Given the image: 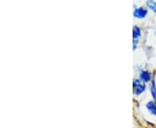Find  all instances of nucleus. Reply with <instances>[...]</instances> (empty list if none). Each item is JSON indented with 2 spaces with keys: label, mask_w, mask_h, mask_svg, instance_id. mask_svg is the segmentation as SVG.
<instances>
[{
  "label": "nucleus",
  "mask_w": 156,
  "mask_h": 128,
  "mask_svg": "<svg viewBox=\"0 0 156 128\" xmlns=\"http://www.w3.org/2000/svg\"><path fill=\"white\" fill-rule=\"evenodd\" d=\"M151 93H152L153 97L156 100V87L154 82H153V84H152V87H151Z\"/></svg>",
  "instance_id": "0eeeda50"
},
{
  "label": "nucleus",
  "mask_w": 156,
  "mask_h": 128,
  "mask_svg": "<svg viewBox=\"0 0 156 128\" xmlns=\"http://www.w3.org/2000/svg\"><path fill=\"white\" fill-rule=\"evenodd\" d=\"M147 14V10L144 8H138L135 9L134 11V16L138 18H143L146 17Z\"/></svg>",
  "instance_id": "f03ea898"
},
{
  "label": "nucleus",
  "mask_w": 156,
  "mask_h": 128,
  "mask_svg": "<svg viewBox=\"0 0 156 128\" xmlns=\"http://www.w3.org/2000/svg\"><path fill=\"white\" fill-rule=\"evenodd\" d=\"M140 34H141V31H140L139 27L134 26V29H133V36H134V39L138 38L140 36Z\"/></svg>",
  "instance_id": "39448f33"
},
{
  "label": "nucleus",
  "mask_w": 156,
  "mask_h": 128,
  "mask_svg": "<svg viewBox=\"0 0 156 128\" xmlns=\"http://www.w3.org/2000/svg\"><path fill=\"white\" fill-rule=\"evenodd\" d=\"M145 84L143 83L141 81H140V80H134V93L136 95H140V94L143 93L144 90H145Z\"/></svg>",
  "instance_id": "f257e3e1"
},
{
  "label": "nucleus",
  "mask_w": 156,
  "mask_h": 128,
  "mask_svg": "<svg viewBox=\"0 0 156 128\" xmlns=\"http://www.w3.org/2000/svg\"><path fill=\"white\" fill-rule=\"evenodd\" d=\"M140 79H141L142 81H146V82L150 81V80H151L150 73L148 72V71H142V72L140 73Z\"/></svg>",
  "instance_id": "7ed1b4c3"
},
{
  "label": "nucleus",
  "mask_w": 156,
  "mask_h": 128,
  "mask_svg": "<svg viewBox=\"0 0 156 128\" xmlns=\"http://www.w3.org/2000/svg\"><path fill=\"white\" fill-rule=\"evenodd\" d=\"M147 5L148 6L151 10L156 14V3L154 1H151V0L150 1H147Z\"/></svg>",
  "instance_id": "423d86ee"
},
{
  "label": "nucleus",
  "mask_w": 156,
  "mask_h": 128,
  "mask_svg": "<svg viewBox=\"0 0 156 128\" xmlns=\"http://www.w3.org/2000/svg\"><path fill=\"white\" fill-rule=\"evenodd\" d=\"M147 108L149 110V112H151V113L156 115V104L153 101H150L147 104Z\"/></svg>",
  "instance_id": "20e7f679"
}]
</instances>
